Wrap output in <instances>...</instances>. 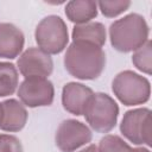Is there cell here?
Here are the masks:
<instances>
[{
    "mask_svg": "<svg viewBox=\"0 0 152 152\" xmlns=\"http://www.w3.org/2000/svg\"><path fill=\"white\" fill-rule=\"evenodd\" d=\"M129 152H150V150L144 148V147H137V148H131Z\"/></svg>",
    "mask_w": 152,
    "mask_h": 152,
    "instance_id": "cell-21",
    "label": "cell"
},
{
    "mask_svg": "<svg viewBox=\"0 0 152 152\" xmlns=\"http://www.w3.org/2000/svg\"><path fill=\"white\" fill-rule=\"evenodd\" d=\"M122 135L135 145H152V120L148 108H137L125 113L120 124Z\"/></svg>",
    "mask_w": 152,
    "mask_h": 152,
    "instance_id": "cell-6",
    "label": "cell"
},
{
    "mask_svg": "<svg viewBox=\"0 0 152 152\" xmlns=\"http://www.w3.org/2000/svg\"><path fill=\"white\" fill-rule=\"evenodd\" d=\"M66 71L80 80L97 78L106 65L103 50L94 44L84 42H72L64 56Z\"/></svg>",
    "mask_w": 152,
    "mask_h": 152,
    "instance_id": "cell-1",
    "label": "cell"
},
{
    "mask_svg": "<svg viewBox=\"0 0 152 152\" xmlns=\"http://www.w3.org/2000/svg\"><path fill=\"white\" fill-rule=\"evenodd\" d=\"M2 120L0 129L6 132H18L24 128L27 121L25 107L17 100L10 99L2 102Z\"/></svg>",
    "mask_w": 152,
    "mask_h": 152,
    "instance_id": "cell-12",
    "label": "cell"
},
{
    "mask_svg": "<svg viewBox=\"0 0 152 152\" xmlns=\"http://www.w3.org/2000/svg\"><path fill=\"white\" fill-rule=\"evenodd\" d=\"M93 94V90L82 83H66L62 90V104L66 112L74 115H83Z\"/></svg>",
    "mask_w": 152,
    "mask_h": 152,
    "instance_id": "cell-10",
    "label": "cell"
},
{
    "mask_svg": "<svg viewBox=\"0 0 152 152\" xmlns=\"http://www.w3.org/2000/svg\"><path fill=\"white\" fill-rule=\"evenodd\" d=\"M151 50H152V43L151 40H147L142 46L135 50V52L132 56V62L135 65V68L147 75L151 74V69H152Z\"/></svg>",
    "mask_w": 152,
    "mask_h": 152,
    "instance_id": "cell-16",
    "label": "cell"
},
{
    "mask_svg": "<svg viewBox=\"0 0 152 152\" xmlns=\"http://www.w3.org/2000/svg\"><path fill=\"white\" fill-rule=\"evenodd\" d=\"M114 95L125 106L141 104L148 101L151 87L147 78L131 71L125 70L115 76L112 83Z\"/></svg>",
    "mask_w": 152,
    "mask_h": 152,
    "instance_id": "cell-3",
    "label": "cell"
},
{
    "mask_svg": "<svg viewBox=\"0 0 152 152\" xmlns=\"http://www.w3.org/2000/svg\"><path fill=\"white\" fill-rule=\"evenodd\" d=\"M18 68L25 78L43 77L46 78L51 75L53 63L46 52L37 48H30L21 53L18 59Z\"/></svg>",
    "mask_w": 152,
    "mask_h": 152,
    "instance_id": "cell-9",
    "label": "cell"
},
{
    "mask_svg": "<svg viewBox=\"0 0 152 152\" xmlns=\"http://www.w3.org/2000/svg\"><path fill=\"white\" fill-rule=\"evenodd\" d=\"M2 103H0V125H1V120H2Z\"/></svg>",
    "mask_w": 152,
    "mask_h": 152,
    "instance_id": "cell-22",
    "label": "cell"
},
{
    "mask_svg": "<svg viewBox=\"0 0 152 152\" xmlns=\"http://www.w3.org/2000/svg\"><path fill=\"white\" fill-rule=\"evenodd\" d=\"M83 114L94 131L99 133H108L116 125L119 107L109 95L96 93L90 97Z\"/></svg>",
    "mask_w": 152,
    "mask_h": 152,
    "instance_id": "cell-4",
    "label": "cell"
},
{
    "mask_svg": "<svg viewBox=\"0 0 152 152\" xmlns=\"http://www.w3.org/2000/svg\"><path fill=\"white\" fill-rule=\"evenodd\" d=\"M109 38L115 50L120 52L135 51L148 40V25L144 17L131 13L110 25Z\"/></svg>",
    "mask_w": 152,
    "mask_h": 152,
    "instance_id": "cell-2",
    "label": "cell"
},
{
    "mask_svg": "<svg viewBox=\"0 0 152 152\" xmlns=\"http://www.w3.org/2000/svg\"><path fill=\"white\" fill-rule=\"evenodd\" d=\"M65 14L68 19L78 25L87 24L89 20L97 15L96 1L89 0H74L69 1L65 6Z\"/></svg>",
    "mask_w": 152,
    "mask_h": 152,
    "instance_id": "cell-14",
    "label": "cell"
},
{
    "mask_svg": "<svg viewBox=\"0 0 152 152\" xmlns=\"http://www.w3.org/2000/svg\"><path fill=\"white\" fill-rule=\"evenodd\" d=\"M99 8L101 10V13L107 18H114L122 12H125L129 6L131 1L128 0H121V1H99L96 2Z\"/></svg>",
    "mask_w": 152,
    "mask_h": 152,
    "instance_id": "cell-18",
    "label": "cell"
},
{
    "mask_svg": "<svg viewBox=\"0 0 152 152\" xmlns=\"http://www.w3.org/2000/svg\"><path fill=\"white\" fill-rule=\"evenodd\" d=\"M56 145L62 152H74L90 142L91 131L81 121L68 119L61 122L56 131Z\"/></svg>",
    "mask_w": 152,
    "mask_h": 152,
    "instance_id": "cell-8",
    "label": "cell"
},
{
    "mask_svg": "<svg viewBox=\"0 0 152 152\" xmlns=\"http://www.w3.org/2000/svg\"><path fill=\"white\" fill-rule=\"evenodd\" d=\"M80 152H99V150H97V146L96 145H89L88 147L81 150Z\"/></svg>",
    "mask_w": 152,
    "mask_h": 152,
    "instance_id": "cell-20",
    "label": "cell"
},
{
    "mask_svg": "<svg viewBox=\"0 0 152 152\" xmlns=\"http://www.w3.org/2000/svg\"><path fill=\"white\" fill-rule=\"evenodd\" d=\"M18 96L21 102L30 108L44 107L52 103L55 89L48 78L28 77L25 78L19 86Z\"/></svg>",
    "mask_w": 152,
    "mask_h": 152,
    "instance_id": "cell-7",
    "label": "cell"
},
{
    "mask_svg": "<svg viewBox=\"0 0 152 152\" xmlns=\"http://www.w3.org/2000/svg\"><path fill=\"white\" fill-rule=\"evenodd\" d=\"M34 38L40 50L48 55H57L69 42L68 27L61 17L48 15L37 25Z\"/></svg>",
    "mask_w": 152,
    "mask_h": 152,
    "instance_id": "cell-5",
    "label": "cell"
},
{
    "mask_svg": "<svg viewBox=\"0 0 152 152\" xmlns=\"http://www.w3.org/2000/svg\"><path fill=\"white\" fill-rule=\"evenodd\" d=\"M99 152H129L131 146L118 135H106L100 140Z\"/></svg>",
    "mask_w": 152,
    "mask_h": 152,
    "instance_id": "cell-17",
    "label": "cell"
},
{
    "mask_svg": "<svg viewBox=\"0 0 152 152\" xmlns=\"http://www.w3.org/2000/svg\"><path fill=\"white\" fill-rule=\"evenodd\" d=\"M0 152H23L20 140L11 134H0Z\"/></svg>",
    "mask_w": 152,
    "mask_h": 152,
    "instance_id": "cell-19",
    "label": "cell"
},
{
    "mask_svg": "<svg viewBox=\"0 0 152 152\" xmlns=\"http://www.w3.org/2000/svg\"><path fill=\"white\" fill-rule=\"evenodd\" d=\"M24 33L15 25L0 23V57L13 59L24 48Z\"/></svg>",
    "mask_w": 152,
    "mask_h": 152,
    "instance_id": "cell-11",
    "label": "cell"
},
{
    "mask_svg": "<svg viewBox=\"0 0 152 152\" xmlns=\"http://www.w3.org/2000/svg\"><path fill=\"white\" fill-rule=\"evenodd\" d=\"M74 42H84L102 48L106 43V28L101 23H87L72 28Z\"/></svg>",
    "mask_w": 152,
    "mask_h": 152,
    "instance_id": "cell-13",
    "label": "cell"
},
{
    "mask_svg": "<svg viewBox=\"0 0 152 152\" xmlns=\"http://www.w3.org/2000/svg\"><path fill=\"white\" fill-rule=\"evenodd\" d=\"M18 70L12 63L0 62V97L12 95L18 87Z\"/></svg>",
    "mask_w": 152,
    "mask_h": 152,
    "instance_id": "cell-15",
    "label": "cell"
}]
</instances>
